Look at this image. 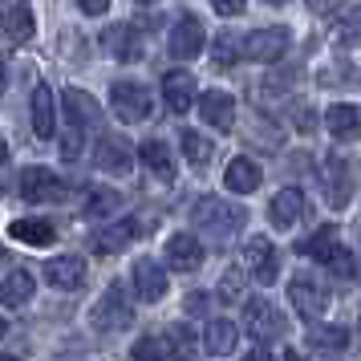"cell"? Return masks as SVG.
I'll return each instance as SVG.
<instances>
[{
  "instance_id": "obj_1",
  "label": "cell",
  "mask_w": 361,
  "mask_h": 361,
  "mask_svg": "<svg viewBox=\"0 0 361 361\" xmlns=\"http://www.w3.org/2000/svg\"><path fill=\"white\" fill-rule=\"evenodd\" d=\"M191 219H195L199 231H207L215 244H224V240H231L235 231L247 224V212L244 207H235V203H224V199H199L195 207H191Z\"/></svg>"
},
{
  "instance_id": "obj_2",
  "label": "cell",
  "mask_w": 361,
  "mask_h": 361,
  "mask_svg": "<svg viewBox=\"0 0 361 361\" xmlns=\"http://www.w3.org/2000/svg\"><path fill=\"white\" fill-rule=\"evenodd\" d=\"M90 325L98 329V333H122V329L134 325V305L126 300V293L118 284H110L106 296L90 309Z\"/></svg>"
},
{
  "instance_id": "obj_3",
  "label": "cell",
  "mask_w": 361,
  "mask_h": 361,
  "mask_svg": "<svg viewBox=\"0 0 361 361\" xmlns=\"http://www.w3.org/2000/svg\"><path fill=\"white\" fill-rule=\"evenodd\" d=\"M110 110H114L126 126H138L147 122L154 102H150V90L142 82H114L110 85Z\"/></svg>"
},
{
  "instance_id": "obj_4",
  "label": "cell",
  "mask_w": 361,
  "mask_h": 361,
  "mask_svg": "<svg viewBox=\"0 0 361 361\" xmlns=\"http://www.w3.org/2000/svg\"><path fill=\"white\" fill-rule=\"evenodd\" d=\"M244 325H247V333H252L256 341H280V337L288 333L284 312H280L272 300H264V296H256V300L244 305Z\"/></svg>"
},
{
  "instance_id": "obj_5",
  "label": "cell",
  "mask_w": 361,
  "mask_h": 361,
  "mask_svg": "<svg viewBox=\"0 0 361 361\" xmlns=\"http://www.w3.org/2000/svg\"><path fill=\"white\" fill-rule=\"evenodd\" d=\"M288 45H293V33H288L284 25H276V29H256V33H247V41L240 45V57L260 61V66H272V61H280V57L288 53Z\"/></svg>"
},
{
  "instance_id": "obj_6",
  "label": "cell",
  "mask_w": 361,
  "mask_h": 361,
  "mask_svg": "<svg viewBox=\"0 0 361 361\" xmlns=\"http://www.w3.org/2000/svg\"><path fill=\"white\" fill-rule=\"evenodd\" d=\"M321 187H325L329 207H345L353 199V163L333 150L325 163H321Z\"/></svg>"
},
{
  "instance_id": "obj_7",
  "label": "cell",
  "mask_w": 361,
  "mask_h": 361,
  "mask_svg": "<svg viewBox=\"0 0 361 361\" xmlns=\"http://www.w3.org/2000/svg\"><path fill=\"white\" fill-rule=\"evenodd\" d=\"M20 199L25 203H57V199H66V187L45 166H25L20 171Z\"/></svg>"
},
{
  "instance_id": "obj_8",
  "label": "cell",
  "mask_w": 361,
  "mask_h": 361,
  "mask_svg": "<svg viewBox=\"0 0 361 361\" xmlns=\"http://www.w3.org/2000/svg\"><path fill=\"white\" fill-rule=\"evenodd\" d=\"M203 41H207V33H203V25H199V17H179L175 20V29H171V37H166V49H171V57L175 61H191V57H199L203 53Z\"/></svg>"
},
{
  "instance_id": "obj_9",
  "label": "cell",
  "mask_w": 361,
  "mask_h": 361,
  "mask_svg": "<svg viewBox=\"0 0 361 361\" xmlns=\"http://www.w3.org/2000/svg\"><path fill=\"white\" fill-rule=\"evenodd\" d=\"M288 300H293V309L300 312V317H309V321L325 317V309H329L325 284L312 280V276H293V284H288Z\"/></svg>"
},
{
  "instance_id": "obj_10",
  "label": "cell",
  "mask_w": 361,
  "mask_h": 361,
  "mask_svg": "<svg viewBox=\"0 0 361 361\" xmlns=\"http://www.w3.org/2000/svg\"><path fill=\"white\" fill-rule=\"evenodd\" d=\"M244 264H247V272H252L256 284H272V280L280 276V260H276V252H272V240H268V235H252V240H247Z\"/></svg>"
},
{
  "instance_id": "obj_11",
  "label": "cell",
  "mask_w": 361,
  "mask_h": 361,
  "mask_svg": "<svg viewBox=\"0 0 361 361\" xmlns=\"http://www.w3.org/2000/svg\"><path fill=\"white\" fill-rule=\"evenodd\" d=\"M102 45H106L110 57H118L122 66H134V61L142 57V49H147V41H142V33H138L134 25H110V29L102 33Z\"/></svg>"
},
{
  "instance_id": "obj_12",
  "label": "cell",
  "mask_w": 361,
  "mask_h": 361,
  "mask_svg": "<svg viewBox=\"0 0 361 361\" xmlns=\"http://www.w3.org/2000/svg\"><path fill=\"white\" fill-rule=\"evenodd\" d=\"M199 114H203V122L212 130L228 134L235 126V98L224 94V90H207V94H199Z\"/></svg>"
},
{
  "instance_id": "obj_13",
  "label": "cell",
  "mask_w": 361,
  "mask_h": 361,
  "mask_svg": "<svg viewBox=\"0 0 361 361\" xmlns=\"http://www.w3.org/2000/svg\"><path fill=\"white\" fill-rule=\"evenodd\" d=\"M309 215V199L305 191H296V187H284L280 195H272V207H268V219H272V228H293Z\"/></svg>"
},
{
  "instance_id": "obj_14",
  "label": "cell",
  "mask_w": 361,
  "mask_h": 361,
  "mask_svg": "<svg viewBox=\"0 0 361 361\" xmlns=\"http://www.w3.org/2000/svg\"><path fill=\"white\" fill-rule=\"evenodd\" d=\"M134 154L122 138H102L98 150H94V163H98V171H106V175H130L134 171Z\"/></svg>"
},
{
  "instance_id": "obj_15",
  "label": "cell",
  "mask_w": 361,
  "mask_h": 361,
  "mask_svg": "<svg viewBox=\"0 0 361 361\" xmlns=\"http://www.w3.org/2000/svg\"><path fill=\"white\" fill-rule=\"evenodd\" d=\"M138 219H118V224H106V228L94 231V252H102V256H110V252H122V247H130L134 240H138Z\"/></svg>"
},
{
  "instance_id": "obj_16",
  "label": "cell",
  "mask_w": 361,
  "mask_h": 361,
  "mask_svg": "<svg viewBox=\"0 0 361 361\" xmlns=\"http://www.w3.org/2000/svg\"><path fill=\"white\" fill-rule=\"evenodd\" d=\"M130 280H134V288H138V296H142L147 305H159L166 296V272L154 260H134Z\"/></svg>"
},
{
  "instance_id": "obj_17",
  "label": "cell",
  "mask_w": 361,
  "mask_h": 361,
  "mask_svg": "<svg viewBox=\"0 0 361 361\" xmlns=\"http://www.w3.org/2000/svg\"><path fill=\"white\" fill-rule=\"evenodd\" d=\"M325 130L337 138V142H353L361 134V110L349 106V102H333L325 110Z\"/></svg>"
},
{
  "instance_id": "obj_18",
  "label": "cell",
  "mask_w": 361,
  "mask_h": 361,
  "mask_svg": "<svg viewBox=\"0 0 361 361\" xmlns=\"http://www.w3.org/2000/svg\"><path fill=\"white\" fill-rule=\"evenodd\" d=\"M163 102H166L171 114H187V110L195 106V82H191V73L171 69L163 78Z\"/></svg>"
},
{
  "instance_id": "obj_19",
  "label": "cell",
  "mask_w": 361,
  "mask_h": 361,
  "mask_svg": "<svg viewBox=\"0 0 361 361\" xmlns=\"http://www.w3.org/2000/svg\"><path fill=\"white\" fill-rule=\"evenodd\" d=\"M199 260H203V244H199L191 231H179V235L166 240V264L175 272H195Z\"/></svg>"
},
{
  "instance_id": "obj_20",
  "label": "cell",
  "mask_w": 361,
  "mask_h": 361,
  "mask_svg": "<svg viewBox=\"0 0 361 361\" xmlns=\"http://www.w3.org/2000/svg\"><path fill=\"white\" fill-rule=\"evenodd\" d=\"M61 106H66V118L73 122V130H82V126H94L102 118L98 102L90 98L85 90H78V85H69L66 94H61Z\"/></svg>"
},
{
  "instance_id": "obj_21",
  "label": "cell",
  "mask_w": 361,
  "mask_h": 361,
  "mask_svg": "<svg viewBox=\"0 0 361 361\" xmlns=\"http://www.w3.org/2000/svg\"><path fill=\"white\" fill-rule=\"evenodd\" d=\"M224 187L235 191V195H252L260 187V166L252 163V159H244V154H235L228 163V171H224Z\"/></svg>"
},
{
  "instance_id": "obj_22",
  "label": "cell",
  "mask_w": 361,
  "mask_h": 361,
  "mask_svg": "<svg viewBox=\"0 0 361 361\" xmlns=\"http://www.w3.org/2000/svg\"><path fill=\"white\" fill-rule=\"evenodd\" d=\"M33 134L37 138H53L57 134V102H53L49 85L33 90Z\"/></svg>"
},
{
  "instance_id": "obj_23",
  "label": "cell",
  "mask_w": 361,
  "mask_h": 361,
  "mask_svg": "<svg viewBox=\"0 0 361 361\" xmlns=\"http://www.w3.org/2000/svg\"><path fill=\"white\" fill-rule=\"evenodd\" d=\"M8 235L17 240V244H29V247H49L57 240V228L45 224V219H13L8 224Z\"/></svg>"
},
{
  "instance_id": "obj_24",
  "label": "cell",
  "mask_w": 361,
  "mask_h": 361,
  "mask_svg": "<svg viewBox=\"0 0 361 361\" xmlns=\"http://www.w3.org/2000/svg\"><path fill=\"white\" fill-rule=\"evenodd\" d=\"M0 25H4V37H8L13 45H25V41H29V37L37 33L29 4H8V8L0 13Z\"/></svg>"
},
{
  "instance_id": "obj_25",
  "label": "cell",
  "mask_w": 361,
  "mask_h": 361,
  "mask_svg": "<svg viewBox=\"0 0 361 361\" xmlns=\"http://www.w3.org/2000/svg\"><path fill=\"white\" fill-rule=\"evenodd\" d=\"M45 280L53 288H78L85 280V264L78 256H57V260L45 264Z\"/></svg>"
},
{
  "instance_id": "obj_26",
  "label": "cell",
  "mask_w": 361,
  "mask_h": 361,
  "mask_svg": "<svg viewBox=\"0 0 361 361\" xmlns=\"http://www.w3.org/2000/svg\"><path fill=\"white\" fill-rule=\"evenodd\" d=\"M33 276H29V272H8V276H4V284H0V300H4V309H25V305H29V300H33Z\"/></svg>"
},
{
  "instance_id": "obj_27",
  "label": "cell",
  "mask_w": 361,
  "mask_h": 361,
  "mask_svg": "<svg viewBox=\"0 0 361 361\" xmlns=\"http://www.w3.org/2000/svg\"><path fill=\"white\" fill-rule=\"evenodd\" d=\"M199 337L191 325H171L166 329V361H195Z\"/></svg>"
},
{
  "instance_id": "obj_28",
  "label": "cell",
  "mask_w": 361,
  "mask_h": 361,
  "mask_svg": "<svg viewBox=\"0 0 361 361\" xmlns=\"http://www.w3.org/2000/svg\"><path fill=\"white\" fill-rule=\"evenodd\" d=\"M203 341H207V353L212 357H228L235 341H240V325L235 321H212L207 333H203Z\"/></svg>"
},
{
  "instance_id": "obj_29",
  "label": "cell",
  "mask_w": 361,
  "mask_h": 361,
  "mask_svg": "<svg viewBox=\"0 0 361 361\" xmlns=\"http://www.w3.org/2000/svg\"><path fill=\"white\" fill-rule=\"evenodd\" d=\"M138 159L159 175L163 183L175 179V159H171V150H166V142H142V150H138Z\"/></svg>"
},
{
  "instance_id": "obj_30",
  "label": "cell",
  "mask_w": 361,
  "mask_h": 361,
  "mask_svg": "<svg viewBox=\"0 0 361 361\" xmlns=\"http://www.w3.org/2000/svg\"><path fill=\"white\" fill-rule=\"evenodd\" d=\"M333 247H337V228H317L309 240H300L296 252L300 256H309V260H329L333 256Z\"/></svg>"
},
{
  "instance_id": "obj_31",
  "label": "cell",
  "mask_w": 361,
  "mask_h": 361,
  "mask_svg": "<svg viewBox=\"0 0 361 361\" xmlns=\"http://www.w3.org/2000/svg\"><path fill=\"white\" fill-rule=\"evenodd\" d=\"M309 345L312 349H325V353H341L345 345H349V333H345L341 325H312Z\"/></svg>"
},
{
  "instance_id": "obj_32",
  "label": "cell",
  "mask_w": 361,
  "mask_h": 361,
  "mask_svg": "<svg viewBox=\"0 0 361 361\" xmlns=\"http://www.w3.org/2000/svg\"><path fill=\"white\" fill-rule=\"evenodd\" d=\"M179 147H183V154H187V163H191V166H207V159L215 154V147L199 130H183L179 134Z\"/></svg>"
},
{
  "instance_id": "obj_33",
  "label": "cell",
  "mask_w": 361,
  "mask_h": 361,
  "mask_svg": "<svg viewBox=\"0 0 361 361\" xmlns=\"http://www.w3.org/2000/svg\"><path fill=\"white\" fill-rule=\"evenodd\" d=\"M118 207H122V195H118V191H106V187L90 191V199H85V215H90V219H106V215H114Z\"/></svg>"
},
{
  "instance_id": "obj_34",
  "label": "cell",
  "mask_w": 361,
  "mask_h": 361,
  "mask_svg": "<svg viewBox=\"0 0 361 361\" xmlns=\"http://www.w3.org/2000/svg\"><path fill=\"white\" fill-rule=\"evenodd\" d=\"M235 57H240V45H235V37L219 33V37L212 41V66H215V69H231V66H235Z\"/></svg>"
},
{
  "instance_id": "obj_35",
  "label": "cell",
  "mask_w": 361,
  "mask_h": 361,
  "mask_svg": "<svg viewBox=\"0 0 361 361\" xmlns=\"http://www.w3.org/2000/svg\"><path fill=\"white\" fill-rule=\"evenodd\" d=\"M240 296H244V272H240V268H228L224 280H219V300H224V305H235Z\"/></svg>"
},
{
  "instance_id": "obj_36",
  "label": "cell",
  "mask_w": 361,
  "mask_h": 361,
  "mask_svg": "<svg viewBox=\"0 0 361 361\" xmlns=\"http://www.w3.org/2000/svg\"><path fill=\"white\" fill-rule=\"evenodd\" d=\"M130 361H166V353H163V341H154V337H142V341H134V349H130Z\"/></svg>"
},
{
  "instance_id": "obj_37",
  "label": "cell",
  "mask_w": 361,
  "mask_h": 361,
  "mask_svg": "<svg viewBox=\"0 0 361 361\" xmlns=\"http://www.w3.org/2000/svg\"><path fill=\"white\" fill-rule=\"evenodd\" d=\"M329 268H333V272H337V276H353V272H357V268H353V252H349V247H333V256H329Z\"/></svg>"
},
{
  "instance_id": "obj_38",
  "label": "cell",
  "mask_w": 361,
  "mask_h": 361,
  "mask_svg": "<svg viewBox=\"0 0 361 361\" xmlns=\"http://www.w3.org/2000/svg\"><path fill=\"white\" fill-rule=\"evenodd\" d=\"M341 69H321V85H353L357 82V73L345 66V61H337Z\"/></svg>"
},
{
  "instance_id": "obj_39",
  "label": "cell",
  "mask_w": 361,
  "mask_h": 361,
  "mask_svg": "<svg viewBox=\"0 0 361 361\" xmlns=\"http://www.w3.org/2000/svg\"><path fill=\"white\" fill-rule=\"evenodd\" d=\"M61 154H66V159H78V154H82V130H69L66 138H61Z\"/></svg>"
},
{
  "instance_id": "obj_40",
  "label": "cell",
  "mask_w": 361,
  "mask_h": 361,
  "mask_svg": "<svg viewBox=\"0 0 361 361\" xmlns=\"http://www.w3.org/2000/svg\"><path fill=\"white\" fill-rule=\"evenodd\" d=\"M247 8V0H215V13L219 17H240Z\"/></svg>"
},
{
  "instance_id": "obj_41",
  "label": "cell",
  "mask_w": 361,
  "mask_h": 361,
  "mask_svg": "<svg viewBox=\"0 0 361 361\" xmlns=\"http://www.w3.org/2000/svg\"><path fill=\"white\" fill-rule=\"evenodd\" d=\"M78 8H82V13H90V17H102V13L110 8V0H78Z\"/></svg>"
},
{
  "instance_id": "obj_42",
  "label": "cell",
  "mask_w": 361,
  "mask_h": 361,
  "mask_svg": "<svg viewBox=\"0 0 361 361\" xmlns=\"http://www.w3.org/2000/svg\"><path fill=\"white\" fill-rule=\"evenodd\" d=\"M296 130L312 134V114H309V110H296Z\"/></svg>"
},
{
  "instance_id": "obj_43",
  "label": "cell",
  "mask_w": 361,
  "mask_h": 361,
  "mask_svg": "<svg viewBox=\"0 0 361 361\" xmlns=\"http://www.w3.org/2000/svg\"><path fill=\"white\" fill-rule=\"evenodd\" d=\"M187 309H191V312H207V296H203V293L187 296Z\"/></svg>"
},
{
  "instance_id": "obj_44",
  "label": "cell",
  "mask_w": 361,
  "mask_h": 361,
  "mask_svg": "<svg viewBox=\"0 0 361 361\" xmlns=\"http://www.w3.org/2000/svg\"><path fill=\"white\" fill-rule=\"evenodd\" d=\"M312 13H329V8H337V0H305Z\"/></svg>"
},
{
  "instance_id": "obj_45",
  "label": "cell",
  "mask_w": 361,
  "mask_h": 361,
  "mask_svg": "<svg viewBox=\"0 0 361 361\" xmlns=\"http://www.w3.org/2000/svg\"><path fill=\"white\" fill-rule=\"evenodd\" d=\"M244 361H276L268 349H252V353H244Z\"/></svg>"
},
{
  "instance_id": "obj_46",
  "label": "cell",
  "mask_w": 361,
  "mask_h": 361,
  "mask_svg": "<svg viewBox=\"0 0 361 361\" xmlns=\"http://www.w3.org/2000/svg\"><path fill=\"white\" fill-rule=\"evenodd\" d=\"M0 163H8V142L0 138Z\"/></svg>"
},
{
  "instance_id": "obj_47",
  "label": "cell",
  "mask_w": 361,
  "mask_h": 361,
  "mask_svg": "<svg viewBox=\"0 0 361 361\" xmlns=\"http://www.w3.org/2000/svg\"><path fill=\"white\" fill-rule=\"evenodd\" d=\"M284 361H305V357H300V353H296V349H288V353H284Z\"/></svg>"
},
{
  "instance_id": "obj_48",
  "label": "cell",
  "mask_w": 361,
  "mask_h": 361,
  "mask_svg": "<svg viewBox=\"0 0 361 361\" xmlns=\"http://www.w3.org/2000/svg\"><path fill=\"white\" fill-rule=\"evenodd\" d=\"M0 90H4V61H0Z\"/></svg>"
},
{
  "instance_id": "obj_49",
  "label": "cell",
  "mask_w": 361,
  "mask_h": 361,
  "mask_svg": "<svg viewBox=\"0 0 361 361\" xmlns=\"http://www.w3.org/2000/svg\"><path fill=\"white\" fill-rule=\"evenodd\" d=\"M4 333H8V325H4V321H0V337H4Z\"/></svg>"
},
{
  "instance_id": "obj_50",
  "label": "cell",
  "mask_w": 361,
  "mask_h": 361,
  "mask_svg": "<svg viewBox=\"0 0 361 361\" xmlns=\"http://www.w3.org/2000/svg\"><path fill=\"white\" fill-rule=\"evenodd\" d=\"M138 4H159V0H138Z\"/></svg>"
},
{
  "instance_id": "obj_51",
  "label": "cell",
  "mask_w": 361,
  "mask_h": 361,
  "mask_svg": "<svg viewBox=\"0 0 361 361\" xmlns=\"http://www.w3.org/2000/svg\"><path fill=\"white\" fill-rule=\"evenodd\" d=\"M268 4H288V0H268Z\"/></svg>"
},
{
  "instance_id": "obj_52",
  "label": "cell",
  "mask_w": 361,
  "mask_h": 361,
  "mask_svg": "<svg viewBox=\"0 0 361 361\" xmlns=\"http://www.w3.org/2000/svg\"><path fill=\"white\" fill-rule=\"evenodd\" d=\"M0 361H17V357H0Z\"/></svg>"
}]
</instances>
